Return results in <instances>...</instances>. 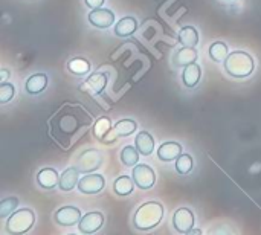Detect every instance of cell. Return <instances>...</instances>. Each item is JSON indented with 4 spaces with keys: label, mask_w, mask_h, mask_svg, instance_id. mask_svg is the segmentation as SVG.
<instances>
[{
    "label": "cell",
    "mask_w": 261,
    "mask_h": 235,
    "mask_svg": "<svg viewBox=\"0 0 261 235\" xmlns=\"http://www.w3.org/2000/svg\"><path fill=\"white\" fill-rule=\"evenodd\" d=\"M92 122V115L81 104L64 102L49 119L47 125L52 139L61 150L69 151L89 132Z\"/></svg>",
    "instance_id": "1"
},
{
    "label": "cell",
    "mask_w": 261,
    "mask_h": 235,
    "mask_svg": "<svg viewBox=\"0 0 261 235\" xmlns=\"http://www.w3.org/2000/svg\"><path fill=\"white\" fill-rule=\"evenodd\" d=\"M164 217V206L159 202H147L138 208L133 223L139 231H150L156 228Z\"/></svg>",
    "instance_id": "2"
},
{
    "label": "cell",
    "mask_w": 261,
    "mask_h": 235,
    "mask_svg": "<svg viewBox=\"0 0 261 235\" xmlns=\"http://www.w3.org/2000/svg\"><path fill=\"white\" fill-rule=\"evenodd\" d=\"M255 69L254 58L243 50L231 52L225 60V70L234 78H246Z\"/></svg>",
    "instance_id": "3"
},
{
    "label": "cell",
    "mask_w": 261,
    "mask_h": 235,
    "mask_svg": "<svg viewBox=\"0 0 261 235\" xmlns=\"http://www.w3.org/2000/svg\"><path fill=\"white\" fill-rule=\"evenodd\" d=\"M34 222H35L34 213L28 208H23V210L14 211L9 216L6 222V231L12 235L26 234L34 226Z\"/></svg>",
    "instance_id": "4"
},
{
    "label": "cell",
    "mask_w": 261,
    "mask_h": 235,
    "mask_svg": "<svg viewBox=\"0 0 261 235\" xmlns=\"http://www.w3.org/2000/svg\"><path fill=\"white\" fill-rule=\"evenodd\" d=\"M101 162H102V156L98 150L95 148H89L86 151H83L78 159H76V168L81 171V173H93L96 171L99 167H101Z\"/></svg>",
    "instance_id": "5"
},
{
    "label": "cell",
    "mask_w": 261,
    "mask_h": 235,
    "mask_svg": "<svg viewBox=\"0 0 261 235\" xmlns=\"http://www.w3.org/2000/svg\"><path fill=\"white\" fill-rule=\"evenodd\" d=\"M133 180L136 187L141 190H151L156 184V174L154 170L148 165H136L133 167Z\"/></svg>",
    "instance_id": "6"
},
{
    "label": "cell",
    "mask_w": 261,
    "mask_h": 235,
    "mask_svg": "<svg viewBox=\"0 0 261 235\" xmlns=\"http://www.w3.org/2000/svg\"><path fill=\"white\" fill-rule=\"evenodd\" d=\"M173 226L180 234H190L194 226V214L188 208H179L173 216Z\"/></svg>",
    "instance_id": "7"
},
{
    "label": "cell",
    "mask_w": 261,
    "mask_h": 235,
    "mask_svg": "<svg viewBox=\"0 0 261 235\" xmlns=\"http://www.w3.org/2000/svg\"><path fill=\"white\" fill-rule=\"evenodd\" d=\"M87 20L92 26L98 28V29H107L113 24L115 21V14L110 9L106 8H96L92 9L90 14L87 15Z\"/></svg>",
    "instance_id": "8"
},
{
    "label": "cell",
    "mask_w": 261,
    "mask_h": 235,
    "mask_svg": "<svg viewBox=\"0 0 261 235\" xmlns=\"http://www.w3.org/2000/svg\"><path fill=\"white\" fill-rule=\"evenodd\" d=\"M102 225H104V216L98 211H93L81 217L78 223V229L83 234H95L102 228Z\"/></svg>",
    "instance_id": "9"
},
{
    "label": "cell",
    "mask_w": 261,
    "mask_h": 235,
    "mask_svg": "<svg viewBox=\"0 0 261 235\" xmlns=\"http://www.w3.org/2000/svg\"><path fill=\"white\" fill-rule=\"evenodd\" d=\"M106 180L101 174H87L78 182V190L83 194H96L102 191Z\"/></svg>",
    "instance_id": "10"
},
{
    "label": "cell",
    "mask_w": 261,
    "mask_h": 235,
    "mask_svg": "<svg viewBox=\"0 0 261 235\" xmlns=\"http://www.w3.org/2000/svg\"><path fill=\"white\" fill-rule=\"evenodd\" d=\"M106 86H107V76L101 72H96V73H92L90 76H87V80L80 86V89L90 95H99V93H102Z\"/></svg>",
    "instance_id": "11"
},
{
    "label": "cell",
    "mask_w": 261,
    "mask_h": 235,
    "mask_svg": "<svg viewBox=\"0 0 261 235\" xmlns=\"http://www.w3.org/2000/svg\"><path fill=\"white\" fill-rule=\"evenodd\" d=\"M55 222L60 226H73L81 220V211L75 206H63L55 213Z\"/></svg>",
    "instance_id": "12"
},
{
    "label": "cell",
    "mask_w": 261,
    "mask_h": 235,
    "mask_svg": "<svg viewBox=\"0 0 261 235\" xmlns=\"http://www.w3.org/2000/svg\"><path fill=\"white\" fill-rule=\"evenodd\" d=\"M136 128H138V124H136V121H133V119H122V121H119L113 128H112V132L107 135V141L106 142H110V141H115L116 138H124V136H130V135H133L135 132H136Z\"/></svg>",
    "instance_id": "13"
},
{
    "label": "cell",
    "mask_w": 261,
    "mask_h": 235,
    "mask_svg": "<svg viewBox=\"0 0 261 235\" xmlns=\"http://www.w3.org/2000/svg\"><path fill=\"white\" fill-rule=\"evenodd\" d=\"M80 170L75 167L72 168H67L61 173L60 176V184H58V188L61 191H72L75 187H78V182H80Z\"/></svg>",
    "instance_id": "14"
},
{
    "label": "cell",
    "mask_w": 261,
    "mask_h": 235,
    "mask_svg": "<svg viewBox=\"0 0 261 235\" xmlns=\"http://www.w3.org/2000/svg\"><path fill=\"white\" fill-rule=\"evenodd\" d=\"M37 182L44 190H52L60 184V176L54 168H43L37 174Z\"/></svg>",
    "instance_id": "15"
},
{
    "label": "cell",
    "mask_w": 261,
    "mask_h": 235,
    "mask_svg": "<svg viewBox=\"0 0 261 235\" xmlns=\"http://www.w3.org/2000/svg\"><path fill=\"white\" fill-rule=\"evenodd\" d=\"M200 76H202V69L199 64L196 63H191L188 66L184 67V72H182V81L184 84L188 87V89H193L199 84L200 81Z\"/></svg>",
    "instance_id": "16"
},
{
    "label": "cell",
    "mask_w": 261,
    "mask_h": 235,
    "mask_svg": "<svg viewBox=\"0 0 261 235\" xmlns=\"http://www.w3.org/2000/svg\"><path fill=\"white\" fill-rule=\"evenodd\" d=\"M182 154V147L177 142H165L158 150V158L164 162L176 161Z\"/></svg>",
    "instance_id": "17"
},
{
    "label": "cell",
    "mask_w": 261,
    "mask_h": 235,
    "mask_svg": "<svg viewBox=\"0 0 261 235\" xmlns=\"http://www.w3.org/2000/svg\"><path fill=\"white\" fill-rule=\"evenodd\" d=\"M197 50L194 47H188V46H184L182 49H179L173 58V63L179 67H185L191 63H196L197 61Z\"/></svg>",
    "instance_id": "18"
},
{
    "label": "cell",
    "mask_w": 261,
    "mask_h": 235,
    "mask_svg": "<svg viewBox=\"0 0 261 235\" xmlns=\"http://www.w3.org/2000/svg\"><path fill=\"white\" fill-rule=\"evenodd\" d=\"M47 87V76L44 73H34L28 78L24 89L29 95H38Z\"/></svg>",
    "instance_id": "19"
},
{
    "label": "cell",
    "mask_w": 261,
    "mask_h": 235,
    "mask_svg": "<svg viewBox=\"0 0 261 235\" xmlns=\"http://www.w3.org/2000/svg\"><path fill=\"white\" fill-rule=\"evenodd\" d=\"M138 29V20L135 17H124L115 26V34L118 37H130Z\"/></svg>",
    "instance_id": "20"
},
{
    "label": "cell",
    "mask_w": 261,
    "mask_h": 235,
    "mask_svg": "<svg viewBox=\"0 0 261 235\" xmlns=\"http://www.w3.org/2000/svg\"><path fill=\"white\" fill-rule=\"evenodd\" d=\"M136 148L139 150L141 154L150 156L154 150V139L148 132H141L136 136Z\"/></svg>",
    "instance_id": "21"
},
{
    "label": "cell",
    "mask_w": 261,
    "mask_h": 235,
    "mask_svg": "<svg viewBox=\"0 0 261 235\" xmlns=\"http://www.w3.org/2000/svg\"><path fill=\"white\" fill-rule=\"evenodd\" d=\"M135 180L128 176H119L115 182H113V190L118 196L124 197V196H128L133 193V188H135Z\"/></svg>",
    "instance_id": "22"
},
{
    "label": "cell",
    "mask_w": 261,
    "mask_h": 235,
    "mask_svg": "<svg viewBox=\"0 0 261 235\" xmlns=\"http://www.w3.org/2000/svg\"><path fill=\"white\" fill-rule=\"evenodd\" d=\"M179 41L182 46H188V47H194L199 43V32L196 28L193 26H185L182 28V31L179 32Z\"/></svg>",
    "instance_id": "23"
},
{
    "label": "cell",
    "mask_w": 261,
    "mask_h": 235,
    "mask_svg": "<svg viewBox=\"0 0 261 235\" xmlns=\"http://www.w3.org/2000/svg\"><path fill=\"white\" fill-rule=\"evenodd\" d=\"M139 150L132 147V145H127L122 148L121 151V162L125 165V167H136L138 162H139Z\"/></svg>",
    "instance_id": "24"
},
{
    "label": "cell",
    "mask_w": 261,
    "mask_h": 235,
    "mask_svg": "<svg viewBox=\"0 0 261 235\" xmlns=\"http://www.w3.org/2000/svg\"><path fill=\"white\" fill-rule=\"evenodd\" d=\"M228 55H229V50L223 41H216L210 46V57L213 61H217V63L225 61Z\"/></svg>",
    "instance_id": "25"
},
{
    "label": "cell",
    "mask_w": 261,
    "mask_h": 235,
    "mask_svg": "<svg viewBox=\"0 0 261 235\" xmlns=\"http://www.w3.org/2000/svg\"><path fill=\"white\" fill-rule=\"evenodd\" d=\"M110 132H112V122L106 116L99 118L93 125V133H95L96 139H99V141H104V138H107V135Z\"/></svg>",
    "instance_id": "26"
},
{
    "label": "cell",
    "mask_w": 261,
    "mask_h": 235,
    "mask_svg": "<svg viewBox=\"0 0 261 235\" xmlns=\"http://www.w3.org/2000/svg\"><path fill=\"white\" fill-rule=\"evenodd\" d=\"M67 69L73 73V75H86L90 70V63L84 58H73L69 61Z\"/></svg>",
    "instance_id": "27"
},
{
    "label": "cell",
    "mask_w": 261,
    "mask_h": 235,
    "mask_svg": "<svg viewBox=\"0 0 261 235\" xmlns=\"http://www.w3.org/2000/svg\"><path fill=\"white\" fill-rule=\"evenodd\" d=\"M193 167H194V162H193V158L190 154H184L182 153L176 159V171L179 174H188V173H191Z\"/></svg>",
    "instance_id": "28"
},
{
    "label": "cell",
    "mask_w": 261,
    "mask_h": 235,
    "mask_svg": "<svg viewBox=\"0 0 261 235\" xmlns=\"http://www.w3.org/2000/svg\"><path fill=\"white\" fill-rule=\"evenodd\" d=\"M17 205H18L17 197H8V199L2 200V203H0V217L5 219V217L11 216L15 211Z\"/></svg>",
    "instance_id": "29"
},
{
    "label": "cell",
    "mask_w": 261,
    "mask_h": 235,
    "mask_svg": "<svg viewBox=\"0 0 261 235\" xmlns=\"http://www.w3.org/2000/svg\"><path fill=\"white\" fill-rule=\"evenodd\" d=\"M15 95V87L14 84H9V83H0V102L2 104H6L9 102Z\"/></svg>",
    "instance_id": "30"
},
{
    "label": "cell",
    "mask_w": 261,
    "mask_h": 235,
    "mask_svg": "<svg viewBox=\"0 0 261 235\" xmlns=\"http://www.w3.org/2000/svg\"><path fill=\"white\" fill-rule=\"evenodd\" d=\"M86 2V6L92 8V9H96V8H101L104 0H84Z\"/></svg>",
    "instance_id": "31"
},
{
    "label": "cell",
    "mask_w": 261,
    "mask_h": 235,
    "mask_svg": "<svg viewBox=\"0 0 261 235\" xmlns=\"http://www.w3.org/2000/svg\"><path fill=\"white\" fill-rule=\"evenodd\" d=\"M8 78H9V70L2 69V70H0V83H6Z\"/></svg>",
    "instance_id": "32"
},
{
    "label": "cell",
    "mask_w": 261,
    "mask_h": 235,
    "mask_svg": "<svg viewBox=\"0 0 261 235\" xmlns=\"http://www.w3.org/2000/svg\"><path fill=\"white\" fill-rule=\"evenodd\" d=\"M190 234H193V235H199V234H202V231H200V229H191V231H190Z\"/></svg>",
    "instance_id": "33"
}]
</instances>
